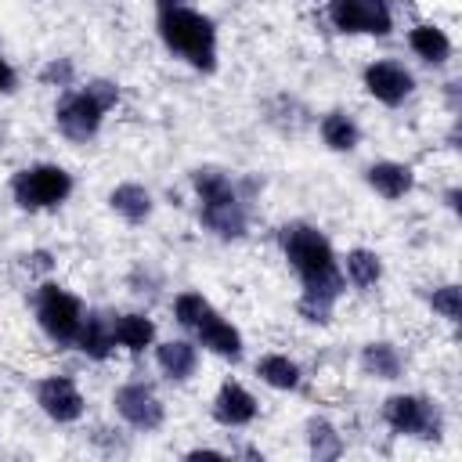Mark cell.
Segmentation results:
<instances>
[{
  "label": "cell",
  "mask_w": 462,
  "mask_h": 462,
  "mask_svg": "<svg viewBox=\"0 0 462 462\" xmlns=\"http://www.w3.org/2000/svg\"><path fill=\"white\" fill-rule=\"evenodd\" d=\"M278 249L285 263L292 267L300 282L296 296V314L307 325H328L336 314V303L346 292L343 271H339V253L328 242V235L310 224V220H289L278 227Z\"/></svg>",
  "instance_id": "1"
},
{
  "label": "cell",
  "mask_w": 462,
  "mask_h": 462,
  "mask_svg": "<svg viewBox=\"0 0 462 462\" xmlns=\"http://www.w3.org/2000/svg\"><path fill=\"white\" fill-rule=\"evenodd\" d=\"M191 191L199 202V224L220 242H242L249 235V191L245 184L224 166H195Z\"/></svg>",
  "instance_id": "2"
},
{
  "label": "cell",
  "mask_w": 462,
  "mask_h": 462,
  "mask_svg": "<svg viewBox=\"0 0 462 462\" xmlns=\"http://www.w3.org/2000/svg\"><path fill=\"white\" fill-rule=\"evenodd\" d=\"M155 32L166 54L184 61L195 72H213L220 61V32L217 22L191 7V4H173V7H155Z\"/></svg>",
  "instance_id": "3"
},
{
  "label": "cell",
  "mask_w": 462,
  "mask_h": 462,
  "mask_svg": "<svg viewBox=\"0 0 462 462\" xmlns=\"http://www.w3.org/2000/svg\"><path fill=\"white\" fill-rule=\"evenodd\" d=\"M116 105H119V83L105 79V76H94V79L58 94L54 130L72 144H90L101 134V126H105V119Z\"/></svg>",
  "instance_id": "4"
},
{
  "label": "cell",
  "mask_w": 462,
  "mask_h": 462,
  "mask_svg": "<svg viewBox=\"0 0 462 462\" xmlns=\"http://www.w3.org/2000/svg\"><path fill=\"white\" fill-rule=\"evenodd\" d=\"M173 321L213 357L220 361H242L245 357V336L242 328L224 314L217 310L199 289H184L173 296Z\"/></svg>",
  "instance_id": "5"
},
{
  "label": "cell",
  "mask_w": 462,
  "mask_h": 462,
  "mask_svg": "<svg viewBox=\"0 0 462 462\" xmlns=\"http://www.w3.org/2000/svg\"><path fill=\"white\" fill-rule=\"evenodd\" d=\"M7 191L22 213H51L72 199L76 177L61 162H29L11 173Z\"/></svg>",
  "instance_id": "6"
},
{
  "label": "cell",
  "mask_w": 462,
  "mask_h": 462,
  "mask_svg": "<svg viewBox=\"0 0 462 462\" xmlns=\"http://www.w3.org/2000/svg\"><path fill=\"white\" fill-rule=\"evenodd\" d=\"M32 314H36L40 332H43L58 350H69V346L76 343V332H79V325H83L87 307H83V300H79L76 292H69L65 285L43 278V282L36 285V292H32Z\"/></svg>",
  "instance_id": "7"
},
{
  "label": "cell",
  "mask_w": 462,
  "mask_h": 462,
  "mask_svg": "<svg viewBox=\"0 0 462 462\" xmlns=\"http://www.w3.org/2000/svg\"><path fill=\"white\" fill-rule=\"evenodd\" d=\"M379 415H383L386 430L397 437H411V440H440L444 437V408L426 393H411V390L390 393L383 401Z\"/></svg>",
  "instance_id": "8"
},
{
  "label": "cell",
  "mask_w": 462,
  "mask_h": 462,
  "mask_svg": "<svg viewBox=\"0 0 462 462\" xmlns=\"http://www.w3.org/2000/svg\"><path fill=\"white\" fill-rule=\"evenodd\" d=\"M112 411L116 419L134 433H155L166 422V404L159 390L144 379H126L112 390Z\"/></svg>",
  "instance_id": "9"
},
{
  "label": "cell",
  "mask_w": 462,
  "mask_h": 462,
  "mask_svg": "<svg viewBox=\"0 0 462 462\" xmlns=\"http://www.w3.org/2000/svg\"><path fill=\"white\" fill-rule=\"evenodd\" d=\"M325 18L339 36H375V40H383V36L393 32L390 0H328Z\"/></svg>",
  "instance_id": "10"
},
{
  "label": "cell",
  "mask_w": 462,
  "mask_h": 462,
  "mask_svg": "<svg viewBox=\"0 0 462 462\" xmlns=\"http://www.w3.org/2000/svg\"><path fill=\"white\" fill-rule=\"evenodd\" d=\"M32 397H36V408L58 426H72L87 415V397H83L79 383L65 372L40 375L36 386H32Z\"/></svg>",
  "instance_id": "11"
},
{
  "label": "cell",
  "mask_w": 462,
  "mask_h": 462,
  "mask_svg": "<svg viewBox=\"0 0 462 462\" xmlns=\"http://www.w3.org/2000/svg\"><path fill=\"white\" fill-rule=\"evenodd\" d=\"M361 87L372 101L386 108H401L415 94V72L397 58H375L361 69Z\"/></svg>",
  "instance_id": "12"
},
{
  "label": "cell",
  "mask_w": 462,
  "mask_h": 462,
  "mask_svg": "<svg viewBox=\"0 0 462 462\" xmlns=\"http://www.w3.org/2000/svg\"><path fill=\"white\" fill-rule=\"evenodd\" d=\"M209 415H213V422L224 426V430H245V426L256 422L260 401L253 397V390H249L245 383L224 379V383L217 386L213 401H209Z\"/></svg>",
  "instance_id": "13"
},
{
  "label": "cell",
  "mask_w": 462,
  "mask_h": 462,
  "mask_svg": "<svg viewBox=\"0 0 462 462\" xmlns=\"http://www.w3.org/2000/svg\"><path fill=\"white\" fill-rule=\"evenodd\" d=\"M152 357H155V368L162 372L166 383H188L199 372V343L191 336L155 339Z\"/></svg>",
  "instance_id": "14"
},
{
  "label": "cell",
  "mask_w": 462,
  "mask_h": 462,
  "mask_svg": "<svg viewBox=\"0 0 462 462\" xmlns=\"http://www.w3.org/2000/svg\"><path fill=\"white\" fill-rule=\"evenodd\" d=\"M365 184L386 202H401L415 191V170L401 159H375L365 166Z\"/></svg>",
  "instance_id": "15"
},
{
  "label": "cell",
  "mask_w": 462,
  "mask_h": 462,
  "mask_svg": "<svg viewBox=\"0 0 462 462\" xmlns=\"http://www.w3.org/2000/svg\"><path fill=\"white\" fill-rule=\"evenodd\" d=\"M108 209H112L123 224L141 227V224H148L152 213H155V195H152V188H144L141 180H123V184H116V188L108 191Z\"/></svg>",
  "instance_id": "16"
},
{
  "label": "cell",
  "mask_w": 462,
  "mask_h": 462,
  "mask_svg": "<svg viewBox=\"0 0 462 462\" xmlns=\"http://www.w3.org/2000/svg\"><path fill=\"white\" fill-rule=\"evenodd\" d=\"M112 339H116V350L144 354L155 346L159 328H155L152 314H144V310H119V314H112Z\"/></svg>",
  "instance_id": "17"
},
{
  "label": "cell",
  "mask_w": 462,
  "mask_h": 462,
  "mask_svg": "<svg viewBox=\"0 0 462 462\" xmlns=\"http://www.w3.org/2000/svg\"><path fill=\"white\" fill-rule=\"evenodd\" d=\"M87 361H108L116 354V339H112V314L105 310H90L83 314V325L76 332V343H72Z\"/></svg>",
  "instance_id": "18"
},
{
  "label": "cell",
  "mask_w": 462,
  "mask_h": 462,
  "mask_svg": "<svg viewBox=\"0 0 462 462\" xmlns=\"http://www.w3.org/2000/svg\"><path fill=\"white\" fill-rule=\"evenodd\" d=\"M357 368H361V375H368L375 383H393L404 372V354L390 339H368L357 350Z\"/></svg>",
  "instance_id": "19"
},
{
  "label": "cell",
  "mask_w": 462,
  "mask_h": 462,
  "mask_svg": "<svg viewBox=\"0 0 462 462\" xmlns=\"http://www.w3.org/2000/svg\"><path fill=\"white\" fill-rule=\"evenodd\" d=\"M408 51H411L422 65L440 69V65H448V61H451L455 43H451L448 29H440L437 22H415V25L408 29Z\"/></svg>",
  "instance_id": "20"
},
{
  "label": "cell",
  "mask_w": 462,
  "mask_h": 462,
  "mask_svg": "<svg viewBox=\"0 0 462 462\" xmlns=\"http://www.w3.org/2000/svg\"><path fill=\"white\" fill-rule=\"evenodd\" d=\"M339 271H343V282L357 292H372L379 282H383V256L368 245H354L339 256Z\"/></svg>",
  "instance_id": "21"
},
{
  "label": "cell",
  "mask_w": 462,
  "mask_h": 462,
  "mask_svg": "<svg viewBox=\"0 0 462 462\" xmlns=\"http://www.w3.org/2000/svg\"><path fill=\"white\" fill-rule=\"evenodd\" d=\"M253 372H256V379H260L263 386H271V390H278V393H296V390L303 386V368H300V361L289 357V354H282V350L260 354L256 365H253Z\"/></svg>",
  "instance_id": "22"
},
{
  "label": "cell",
  "mask_w": 462,
  "mask_h": 462,
  "mask_svg": "<svg viewBox=\"0 0 462 462\" xmlns=\"http://www.w3.org/2000/svg\"><path fill=\"white\" fill-rule=\"evenodd\" d=\"M318 137L328 152L336 155H350L357 144H361V123L346 112V108H332L318 119Z\"/></svg>",
  "instance_id": "23"
},
{
  "label": "cell",
  "mask_w": 462,
  "mask_h": 462,
  "mask_svg": "<svg viewBox=\"0 0 462 462\" xmlns=\"http://www.w3.org/2000/svg\"><path fill=\"white\" fill-rule=\"evenodd\" d=\"M307 433V451H310V458H318V462H332V458H339L343 455V433L336 430V422L332 419H325V415H310L307 419V426H303Z\"/></svg>",
  "instance_id": "24"
},
{
  "label": "cell",
  "mask_w": 462,
  "mask_h": 462,
  "mask_svg": "<svg viewBox=\"0 0 462 462\" xmlns=\"http://www.w3.org/2000/svg\"><path fill=\"white\" fill-rule=\"evenodd\" d=\"M426 303H430V310H433L437 318H444L448 325H455V321L462 318V289H458L455 282L433 285V289L426 292Z\"/></svg>",
  "instance_id": "25"
},
{
  "label": "cell",
  "mask_w": 462,
  "mask_h": 462,
  "mask_svg": "<svg viewBox=\"0 0 462 462\" xmlns=\"http://www.w3.org/2000/svg\"><path fill=\"white\" fill-rule=\"evenodd\" d=\"M40 83H43V87H58V90L76 87V61H72V58H51V61L40 69Z\"/></svg>",
  "instance_id": "26"
},
{
  "label": "cell",
  "mask_w": 462,
  "mask_h": 462,
  "mask_svg": "<svg viewBox=\"0 0 462 462\" xmlns=\"http://www.w3.org/2000/svg\"><path fill=\"white\" fill-rule=\"evenodd\" d=\"M18 90V69L4 58V51H0V94L7 97V94H14Z\"/></svg>",
  "instance_id": "27"
},
{
  "label": "cell",
  "mask_w": 462,
  "mask_h": 462,
  "mask_svg": "<svg viewBox=\"0 0 462 462\" xmlns=\"http://www.w3.org/2000/svg\"><path fill=\"white\" fill-rule=\"evenodd\" d=\"M184 458H231V451H224V448H191V451H184Z\"/></svg>",
  "instance_id": "28"
},
{
  "label": "cell",
  "mask_w": 462,
  "mask_h": 462,
  "mask_svg": "<svg viewBox=\"0 0 462 462\" xmlns=\"http://www.w3.org/2000/svg\"><path fill=\"white\" fill-rule=\"evenodd\" d=\"M444 202H448V209H451V213H458V188H448Z\"/></svg>",
  "instance_id": "29"
},
{
  "label": "cell",
  "mask_w": 462,
  "mask_h": 462,
  "mask_svg": "<svg viewBox=\"0 0 462 462\" xmlns=\"http://www.w3.org/2000/svg\"><path fill=\"white\" fill-rule=\"evenodd\" d=\"M173 4H191V0H155V7H173Z\"/></svg>",
  "instance_id": "30"
},
{
  "label": "cell",
  "mask_w": 462,
  "mask_h": 462,
  "mask_svg": "<svg viewBox=\"0 0 462 462\" xmlns=\"http://www.w3.org/2000/svg\"><path fill=\"white\" fill-rule=\"evenodd\" d=\"M0 137H4V130H0Z\"/></svg>",
  "instance_id": "31"
}]
</instances>
